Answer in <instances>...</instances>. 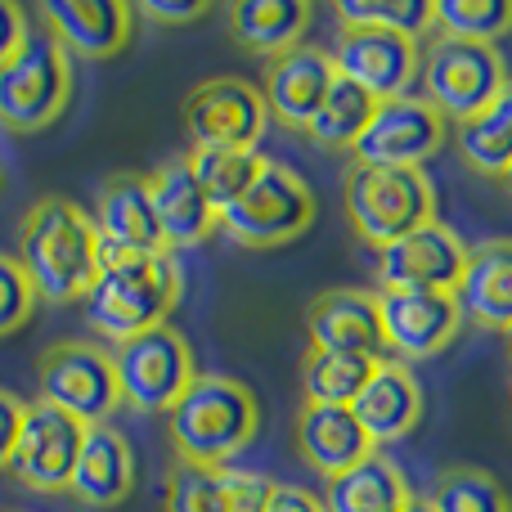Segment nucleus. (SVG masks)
Here are the masks:
<instances>
[{
  "instance_id": "obj_1",
  "label": "nucleus",
  "mask_w": 512,
  "mask_h": 512,
  "mask_svg": "<svg viewBox=\"0 0 512 512\" xmlns=\"http://www.w3.org/2000/svg\"><path fill=\"white\" fill-rule=\"evenodd\" d=\"M18 270L27 274L36 301H77L99 274V234L86 207L45 194L23 212L18 225Z\"/></svg>"
},
{
  "instance_id": "obj_2",
  "label": "nucleus",
  "mask_w": 512,
  "mask_h": 512,
  "mask_svg": "<svg viewBox=\"0 0 512 512\" xmlns=\"http://www.w3.org/2000/svg\"><path fill=\"white\" fill-rule=\"evenodd\" d=\"M180 288H185V274L171 252L140 256L99 243V274L86 292V319L95 333H104L117 346L126 337L167 324L180 301Z\"/></svg>"
},
{
  "instance_id": "obj_3",
  "label": "nucleus",
  "mask_w": 512,
  "mask_h": 512,
  "mask_svg": "<svg viewBox=\"0 0 512 512\" xmlns=\"http://www.w3.org/2000/svg\"><path fill=\"white\" fill-rule=\"evenodd\" d=\"M176 459L198 468H225L252 445L261 432V405L252 387L225 373H198L194 387L171 405L167 414Z\"/></svg>"
},
{
  "instance_id": "obj_4",
  "label": "nucleus",
  "mask_w": 512,
  "mask_h": 512,
  "mask_svg": "<svg viewBox=\"0 0 512 512\" xmlns=\"http://www.w3.org/2000/svg\"><path fill=\"white\" fill-rule=\"evenodd\" d=\"M351 230L373 252L400 243L405 234L436 221V189L423 167H360L351 162L342 185Z\"/></svg>"
},
{
  "instance_id": "obj_5",
  "label": "nucleus",
  "mask_w": 512,
  "mask_h": 512,
  "mask_svg": "<svg viewBox=\"0 0 512 512\" xmlns=\"http://www.w3.org/2000/svg\"><path fill=\"white\" fill-rule=\"evenodd\" d=\"M72 99V59L45 27H32L9 63H0V126L14 135L45 131Z\"/></svg>"
},
{
  "instance_id": "obj_6",
  "label": "nucleus",
  "mask_w": 512,
  "mask_h": 512,
  "mask_svg": "<svg viewBox=\"0 0 512 512\" xmlns=\"http://www.w3.org/2000/svg\"><path fill=\"white\" fill-rule=\"evenodd\" d=\"M315 221V189L283 162H270L256 171L248 194L221 212V230L230 243L248 252H270L301 239Z\"/></svg>"
},
{
  "instance_id": "obj_7",
  "label": "nucleus",
  "mask_w": 512,
  "mask_h": 512,
  "mask_svg": "<svg viewBox=\"0 0 512 512\" xmlns=\"http://www.w3.org/2000/svg\"><path fill=\"white\" fill-rule=\"evenodd\" d=\"M418 77H423V99L445 122H468L508 86V63L495 45L432 36L418 63Z\"/></svg>"
},
{
  "instance_id": "obj_8",
  "label": "nucleus",
  "mask_w": 512,
  "mask_h": 512,
  "mask_svg": "<svg viewBox=\"0 0 512 512\" xmlns=\"http://www.w3.org/2000/svg\"><path fill=\"white\" fill-rule=\"evenodd\" d=\"M36 382H41V400L77 418L81 427H99L122 409V387H117L113 351L95 342H54L41 351L36 364Z\"/></svg>"
},
{
  "instance_id": "obj_9",
  "label": "nucleus",
  "mask_w": 512,
  "mask_h": 512,
  "mask_svg": "<svg viewBox=\"0 0 512 512\" xmlns=\"http://www.w3.org/2000/svg\"><path fill=\"white\" fill-rule=\"evenodd\" d=\"M113 369H117V387H122V405L140 409V414H171V405L198 378L194 351L171 324L117 342Z\"/></svg>"
},
{
  "instance_id": "obj_10",
  "label": "nucleus",
  "mask_w": 512,
  "mask_h": 512,
  "mask_svg": "<svg viewBox=\"0 0 512 512\" xmlns=\"http://www.w3.org/2000/svg\"><path fill=\"white\" fill-rule=\"evenodd\" d=\"M265 122V95L243 77H212L185 95V131L194 149H256Z\"/></svg>"
},
{
  "instance_id": "obj_11",
  "label": "nucleus",
  "mask_w": 512,
  "mask_h": 512,
  "mask_svg": "<svg viewBox=\"0 0 512 512\" xmlns=\"http://www.w3.org/2000/svg\"><path fill=\"white\" fill-rule=\"evenodd\" d=\"M445 131H450V122L423 95L382 99L364 135L355 140L351 158L360 167H423L445 144Z\"/></svg>"
},
{
  "instance_id": "obj_12",
  "label": "nucleus",
  "mask_w": 512,
  "mask_h": 512,
  "mask_svg": "<svg viewBox=\"0 0 512 512\" xmlns=\"http://www.w3.org/2000/svg\"><path fill=\"white\" fill-rule=\"evenodd\" d=\"M378 319L382 346L405 360H432L459 337L463 315L454 292H409V288H378Z\"/></svg>"
},
{
  "instance_id": "obj_13",
  "label": "nucleus",
  "mask_w": 512,
  "mask_h": 512,
  "mask_svg": "<svg viewBox=\"0 0 512 512\" xmlns=\"http://www.w3.org/2000/svg\"><path fill=\"white\" fill-rule=\"evenodd\" d=\"M81 436H86V427L77 418H68L63 409L45 405V400H32L23 414V427H18L14 454H9V472L27 490L59 495V490H68L72 468H77Z\"/></svg>"
},
{
  "instance_id": "obj_14",
  "label": "nucleus",
  "mask_w": 512,
  "mask_h": 512,
  "mask_svg": "<svg viewBox=\"0 0 512 512\" xmlns=\"http://www.w3.org/2000/svg\"><path fill=\"white\" fill-rule=\"evenodd\" d=\"M418 63H423V50H418L414 36L382 32V27H342L337 50H333L337 77L369 90L378 104L414 90Z\"/></svg>"
},
{
  "instance_id": "obj_15",
  "label": "nucleus",
  "mask_w": 512,
  "mask_h": 512,
  "mask_svg": "<svg viewBox=\"0 0 512 512\" xmlns=\"http://www.w3.org/2000/svg\"><path fill=\"white\" fill-rule=\"evenodd\" d=\"M463 265H468V243L445 221H432L378 252V283L409 292H454Z\"/></svg>"
},
{
  "instance_id": "obj_16",
  "label": "nucleus",
  "mask_w": 512,
  "mask_h": 512,
  "mask_svg": "<svg viewBox=\"0 0 512 512\" xmlns=\"http://www.w3.org/2000/svg\"><path fill=\"white\" fill-rule=\"evenodd\" d=\"M36 18L68 59H113L135 32V9L126 0H41Z\"/></svg>"
},
{
  "instance_id": "obj_17",
  "label": "nucleus",
  "mask_w": 512,
  "mask_h": 512,
  "mask_svg": "<svg viewBox=\"0 0 512 512\" xmlns=\"http://www.w3.org/2000/svg\"><path fill=\"white\" fill-rule=\"evenodd\" d=\"M337 68L333 54L319 50V45H292L288 54L265 63V108H270L274 122H283L288 131H306L315 122L319 104H324L328 86H333Z\"/></svg>"
},
{
  "instance_id": "obj_18",
  "label": "nucleus",
  "mask_w": 512,
  "mask_h": 512,
  "mask_svg": "<svg viewBox=\"0 0 512 512\" xmlns=\"http://www.w3.org/2000/svg\"><path fill=\"white\" fill-rule=\"evenodd\" d=\"M306 337H310V351L369 355V360L387 355V346H382L378 297L364 288L319 292L306 310Z\"/></svg>"
},
{
  "instance_id": "obj_19",
  "label": "nucleus",
  "mask_w": 512,
  "mask_h": 512,
  "mask_svg": "<svg viewBox=\"0 0 512 512\" xmlns=\"http://www.w3.org/2000/svg\"><path fill=\"white\" fill-rule=\"evenodd\" d=\"M149 198H153V216H158V230L167 252L180 248H198L221 230V212L207 203L203 185L189 171V158H167L158 171L149 176Z\"/></svg>"
},
{
  "instance_id": "obj_20",
  "label": "nucleus",
  "mask_w": 512,
  "mask_h": 512,
  "mask_svg": "<svg viewBox=\"0 0 512 512\" xmlns=\"http://www.w3.org/2000/svg\"><path fill=\"white\" fill-rule=\"evenodd\" d=\"M90 221H95V234L104 248L140 252V256L167 252L158 216H153L149 176H140V171H117V176H108L104 185H99L95 216H90Z\"/></svg>"
},
{
  "instance_id": "obj_21",
  "label": "nucleus",
  "mask_w": 512,
  "mask_h": 512,
  "mask_svg": "<svg viewBox=\"0 0 512 512\" xmlns=\"http://www.w3.org/2000/svg\"><path fill=\"white\" fill-rule=\"evenodd\" d=\"M351 414L360 418L373 450L409 436L418 427V418H423V387H418L414 369L400 360H378L373 378L364 382V391L355 396Z\"/></svg>"
},
{
  "instance_id": "obj_22",
  "label": "nucleus",
  "mask_w": 512,
  "mask_h": 512,
  "mask_svg": "<svg viewBox=\"0 0 512 512\" xmlns=\"http://www.w3.org/2000/svg\"><path fill=\"white\" fill-rule=\"evenodd\" d=\"M454 301L468 324L512 333V239H486L468 248V265L454 283Z\"/></svg>"
},
{
  "instance_id": "obj_23",
  "label": "nucleus",
  "mask_w": 512,
  "mask_h": 512,
  "mask_svg": "<svg viewBox=\"0 0 512 512\" xmlns=\"http://www.w3.org/2000/svg\"><path fill=\"white\" fill-rule=\"evenodd\" d=\"M68 490L90 508H117L135 490V450L113 423L86 427Z\"/></svg>"
},
{
  "instance_id": "obj_24",
  "label": "nucleus",
  "mask_w": 512,
  "mask_h": 512,
  "mask_svg": "<svg viewBox=\"0 0 512 512\" xmlns=\"http://www.w3.org/2000/svg\"><path fill=\"white\" fill-rule=\"evenodd\" d=\"M297 450L319 477H342L346 468L364 463L373 454V441L364 436L360 418L337 405H301L297 414Z\"/></svg>"
},
{
  "instance_id": "obj_25",
  "label": "nucleus",
  "mask_w": 512,
  "mask_h": 512,
  "mask_svg": "<svg viewBox=\"0 0 512 512\" xmlns=\"http://www.w3.org/2000/svg\"><path fill=\"white\" fill-rule=\"evenodd\" d=\"M310 27V0H239L230 9V32L243 50L261 54L265 63L301 45Z\"/></svg>"
},
{
  "instance_id": "obj_26",
  "label": "nucleus",
  "mask_w": 512,
  "mask_h": 512,
  "mask_svg": "<svg viewBox=\"0 0 512 512\" xmlns=\"http://www.w3.org/2000/svg\"><path fill=\"white\" fill-rule=\"evenodd\" d=\"M409 481L387 454L373 450L364 463L346 468L342 477L328 481L324 512H400L409 504Z\"/></svg>"
},
{
  "instance_id": "obj_27",
  "label": "nucleus",
  "mask_w": 512,
  "mask_h": 512,
  "mask_svg": "<svg viewBox=\"0 0 512 512\" xmlns=\"http://www.w3.org/2000/svg\"><path fill=\"white\" fill-rule=\"evenodd\" d=\"M454 144H459L463 162H468L472 171H481V176H504V167L512 162V77L477 117L459 122Z\"/></svg>"
},
{
  "instance_id": "obj_28",
  "label": "nucleus",
  "mask_w": 512,
  "mask_h": 512,
  "mask_svg": "<svg viewBox=\"0 0 512 512\" xmlns=\"http://www.w3.org/2000/svg\"><path fill=\"white\" fill-rule=\"evenodd\" d=\"M373 108H378V99H373L369 90H360L346 77H333V86H328L315 122L306 126L310 144H319V149H328V153H342V149L351 153L355 140L364 135V126H369Z\"/></svg>"
},
{
  "instance_id": "obj_29",
  "label": "nucleus",
  "mask_w": 512,
  "mask_h": 512,
  "mask_svg": "<svg viewBox=\"0 0 512 512\" xmlns=\"http://www.w3.org/2000/svg\"><path fill=\"white\" fill-rule=\"evenodd\" d=\"M189 171L203 185L207 203L216 212H225L230 203H239L248 194V185L256 180V171L265 167L261 149H189Z\"/></svg>"
},
{
  "instance_id": "obj_30",
  "label": "nucleus",
  "mask_w": 512,
  "mask_h": 512,
  "mask_svg": "<svg viewBox=\"0 0 512 512\" xmlns=\"http://www.w3.org/2000/svg\"><path fill=\"white\" fill-rule=\"evenodd\" d=\"M378 360L369 355H337V351H310L301 382H306V405H337L351 409L355 396L364 391V382L373 378Z\"/></svg>"
},
{
  "instance_id": "obj_31",
  "label": "nucleus",
  "mask_w": 512,
  "mask_h": 512,
  "mask_svg": "<svg viewBox=\"0 0 512 512\" xmlns=\"http://www.w3.org/2000/svg\"><path fill=\"white\" fill-rule=\"evenodd\" d=\"M432 32L495 45L512 32V0H432Z\"/></svg>"
},
{
  "instance_id": "obj_32",
  "label": "nucleus",
  "mask_w": 512,
  "mask_h": 512,
  "mask_svg": "<svg viewBox=\"0 0 512 512\" xmlns=\"http://www.w3.org/2000/svg\"><path fill=\"white\" fill-rule=\"evenodd\" d=\"M427 504H432V512H512L508 490L486 468H468V463L445 468Z\"/></svg>"
},
{
  "instance_id": "obj_33",
  "label": "nucleus",
  "mask_w": 512,
  "mask_h": 512,
  "mask_svg": "<svg viewBox=\"0 0 512 512\" xmlns=\"http://www.w3.org/2000/svg\"><path fill=\"white\" fill-rule=\"evenodd\" d=\"M337 23L342 27H382L400 36H427L432 32V0H337Z\"/></svg>"
},
{
  "instance_id": "obj_34",
  "label": "nucleus",
  "mask_w": 512,
  "mask_h": 512,
  "mask_svg": "<svg viewBox=\"0 0 512 512\" xmlns=\"http://www.w3.org/2000/svg\"><path fill=\"white\" fill-rule=\"evenodd\" d=\"M162 512H225L216 495V468H198V463L176 459L167 477V499Z\"/></svg>"
},
{
  "instance_id": "obj_35",
  "label": "nucleus",
  "mask_w": 512,
  "mask_h": 512,
  "mask_svg": "<svg viewBox=\"0 0 512 512\" xmlns=\"http://www.w3.org/2000/svg\"><path fill=\"white\" fill-rule=\"evenodd\" d=\"M274 490H279V486H274L265 472L216 468V495H221L225 512H270Z\"/></svg>"
},
{
  "instance_id": "obj_36",
  "label": "nucleus",
  "mask_w": 512,
  "mask_h": 512,
  "mask_svg": "<svg viewBox=\"0 0 512 512\" xmlns=\"http://www.w3.org/2000/svg\"><path fill=\"white\" fill-rule=\"evenodd\" d=\"M36 310V292L9 252H0V337L18 333Z\"/></svg>"
},
{
  "instance_id": "obj_37",
  "label": "nucleus",
  "mask_w": 512,
  "mask_h": 512,
  "mask_svg": "<svg viewBox=\"0 0 512 512\" xmlns=\"http://www.w3.org/2000/svg\"><path fill=\"white\" fill-rule=\"evenodd\" d=\"M207 0H144L140 14L149 23H162V27H180V23H194V18L207 14Z\"/></svg>"
},
{
  "instance_id": "obj_38",
  "label": "nucleus",
  "mask_w": 512,
  "mask_h": 512,
  "mask_svg": "<svg viewBox=\"0 0 512 512\" xmlns=\"http://www.w3.org/2000/svg\"><path fill=\"white\" fill-rule=\"evenodd\" d=\"M32 23H27V9L18 0H0V63H9L18 54V45L27 41Z\"/></svg>"
},
{
  "instance_id": "obj_39",
  "label": "nucleus",
  "mask_w": 512,
  "mask_h": 512,
  "mask_svg": "<svg viewBox=\"0 0 512 512\" xmlns=\"http://www.w3.org/2000/svg\"><path fill=\"white\" fill-rule=\"evenodd\" d=\"M23 414L27 405L14 396V391L0 387V468H9V454H14V441H18V427H23Z\"/></svg>"
},
{
  "instance_id": "obj_40",
  "label": "nucleus",
  "mask_w": 512,
  "mask_h": 512,
  "mask_svg": "<svg viewBox=\"0 0 512 512\" xmlns=\"http://www.w3.org/2000/svg\"><path fill=\"white\" fill-rule=\"evenodd\" d=\"M270 512H324V499H315L310 490H301V486H279L274 490Z\"/></svg>"
},
{
  "instance_id": "obj_41",
  "label": "nucleus",
  "mask_w": 512,
  "mask_h": 512,
  "mask_svg": "<svg viewBox=\"0 0 512 512\" xmlns=\"http://www.w3.org/2000/svg\"><path fill=\"white\" fill-rule=\"evenodd\" d=\"M400 512H432V504H427V499H409V504L400 508Z\"/></svg>"
},
{
  "instance_id": "obj_42",
  "label": "nucleus",
  "mask_w": 512,
  "mask_h": 512,
  "mask_svg": "<svg viewBox=\"0 0 512 512\" xmlns=\"http://www.w3.org/2000/svg\"><path fill=\"white\" fill-rule=\"evenodd\" d=\"M499 180H504V189H508V194H512V162H508V167H504V176H499Z\"/></svg>"
},
{
  "instance_id": "obj_43",
  "label": "nucleus",
  "mask_w": 512,
  "mask_h": 512,
  "mask_svg": "<svg viewBox=\"0 0 512 512\" xmlns=\"http://www.w3.org/2000/svg\"><path fill=\"white\" fill-rule=\"evenodd\" d=\"M508 355H512V333H508Z\"/></svg>"
}]
</instances>
